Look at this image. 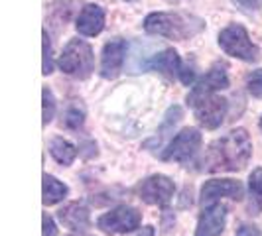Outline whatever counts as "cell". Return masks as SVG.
Masks as SVG:
<instances>
[{
  "instance_id": "11",
  "label": "cell",
  "mask_w": 262,
  "mask_h": 236,
  "mask_svg": "<svg viewBox=\"0 0 262 236\" xmlns=\"http://www.w3.org/2000/svg\"><path fill=\"white\" fill-rule=\"evenodd\" d=\"M233 199L241 201L245 197V187L235 179H209L201 187V205H209L217 199Z\"/></svg>"
},
{
  "instance_id": "9",
  "label": "cell",
  "mask_w": 262,
  "mask_h": 236,
  "mask_svg": "<svg viewBox=\"0 0 262 236\" xmlns=\"http://www.w3.org/2000/svg\"><path fill=\"white\" fill-rule=\"evenodd\" d=\"M191 108H193L197 122L201 126H205L207 130H215V128H219L225 122L227 110H229V103L225 101L223 97L213 95V97H207V99L195 103Z\"/></svg>"
},
{
  "instance_id": "16",
  "label": "cell",
  "mask_w": 262,
  "mask_h": 236,
  "mask_svg": "<svg viewBox=\"0 0 262 236\" xmlns=\"http://www.w3.org/2000/svg\"><path fill=\"white\" fill-rule=\"evenodd\" d=\"M69 193V189H67L66 183H61L57 177H53V175H43V205L46 207H52L55 203H59V201H63Z\"/></svg>"
},
{
  "instance_id": "19",
  "label": "cell",
  "mask_w": 262,
  "mask_h": 236,
  "mask_svg": "<svg viewBox=\"0 0 262 236\" xmlns=\"http://www.w3.org/2000/svg\"><path fill=\"white\" fill-rule=\"evenodd\" d=\"M73 12V2L71 0H55L48 8V18L53 26H66L69 16Z\"/></svg>"
},
{
  "instance_id": "2",
  "label": "cell",
  "mask_w": 262,
  "mask_h": 236,
  "mask_svg": "<svg viewBox=\"0 0 262 236\" xmlns=\"http://www.w3.org/2000/svg\"><path fill=\"white\" fill-rule=\"evenodd\" d=\"M142 26L152 36L185 41L205 30V20L189 12H152L146 16Z\"/></svg>"
},
{
  "instance_id": "25",
  "label": "cell",
  "mask_w": 262,
  "mask_h": 236,
  "mask_svg": "<svg viewBox=\"0 0 262 236\" xmlns=\"http://www.w3.org/2000/svg\"><path fill=\"white\" fill-rule=\"evenodd\" d=\"M233 2H235L238 8H243V10H249V12L262 8V0H233Z\"/></svg>"
},
{
  "instance_id": "18",
  "label": "cell",
  "mask_w": 262,
  "mask_h": 236,
  "mask_svg": "<svg viewBox=\"0 0 262 236\" xmlns=\"http://www.w3.org/2000/svg\"><path fill=\"white\" fill-rule=\"evenodd\" d=\"M249 210L250 215L262 213V168L252 170L249 177Z\"/></svg>"
},
{
  "instance_id": "6",
  "label": "cell",
  "mask_w": 262,
  "mask_h": 236,
  "mask_svg": "<svg viewBox=\"0 0 262 236\" xmlns=\"http://www.w3.org/2000/svg\"><path fill=\"white\" fill-rule=\"evenodd\" d=\"M227 87H229L227 69H225V65L217 63V65L211 67L209 71H207V73H205V75L191 87V91L187 92L185 101H187V105L189 106H193L195 103L203 101V99H207V97L217 95V92L227 89Z\"/></svg>"
},
{
  "instance_id": "7",
  "label": "cell",
  "mask_w": 262,
  "mask_h": 236,
  "mask_svg": "<svg viewBox=\"0 0 262 236\" xmlns=\"http://www.w3.org/2000/svg\"><path fill=\"white\" fill-rule=\"evenodd\" d=\"M201 146V132L197 128H184L162 152L164 161H187L197 154Z\"/></svg>"
},
{
  "instance_id": "1",
  "label": "cell",
  "mask_w": 262,
  "mask_h": 236,
  "mask_svg": "<svg viewBox=\"0 0 262 236\" xmlns=\"http://www.w3.org/2000/svg\"><path fill=\"white\" fill-rule=\"evenodd\" d=\"M252 156V142L245 128H235L223 138L211 142L201 166L205 171H241Z\"/></svg>"
},
{
  "instance_id": "27",
  "label": "cell",
  "mask_w": 262,
  "mask_h": 236,
  "mask_svg": "<svg viewBox=\"0 0 262 236\" xmlns=\"http://www.w3.org/2000/svg\"><path fill=\"white\" fill-rule=\"evenodd\" d=\"M193 79H195L193 67H184V65H182V71H180V81H182L184 85H193Z\"/></svg>"
},
{
  "instance_id": "26",
  "label": "cell",
  "mask_w": 262,
  "mask_h": 236,
  "mask_svg": "<svg viewBox=\"0 0 262 236\" xmlns=\"http://www.w3.org/2000/svg\"><path fill=\"white\" fill-rule=\"evenodd\" d=\"M57 234V228H55V223L53 219L46 213L43 215V236H55Z\"/></svg>"
},
{
  "instance_id": "15",
  "label": "cell",
  "mask_w": 262,
  "mask_h": 236,
  "mask_svg": "<svg viewBox=\"0 0 262 236\" xmlns=\"http://www.w3.org/2000/svg\"><path fill=\"white\" fill-rule=\"evenodd\" d=\"M148 69H154V71H160L162 75H166L168 79L180 77V71H182V59L176 50H162L160 53H156L148 63H146Z\"/></svg>"
},
{
  "instance_id": "17",
  "label": "cell",
  "mask_w": 262,
  "mask_h": 236,
  "mask_svg": "<svg viewBox=\"0 0 262 236\" xmlns=\"http://www.w3.org/2000/svg\"><path fill=\"white\" fill-rule=\"evenodd\" d=\"M50 154L61 166H71L77 157V148L66 138H53L50 142Z\"/></svg>"
},
{
  "instance_id": "3",
  "label": "cell",
  "mask_w": 262,
  "mask_h": 236,
  "mask_svg": "<svg viewBox=\"0 0 262 236\" xmlns=\"http://www.w3.org/2000/svg\"><path fill=\"white\" fill-rule=\"evenodd\" d=\"M219 48L227 55L243 59L247 63H254L260 59V50L250 41L247 28L241 24H229L219 32Z\"/></svg>"
},
{
  "instance_id": "4",
  "label": "cell",
  "mask_w": 262,
  "mask_h": 236,
  "mask_svg": "<svg viewBox=\"0 0 262 236\" xmlns=\"http://www.w3.org/2000/svg\"><path fill=\"white\" fill-rule=\"evenodd\" d=\"M95 67L91 45L83 39H69L59 55V69L75 79H87Z\"/></svg>"
},
{
  "instance_id": "12",
  "label": "cell",
  "mask_w": 262,
  "mask_h": 236,
  "mask_svg": "<svg viewBox=\"0 0 262 236\" xmlns=\"http://www.w3.org/2000/svg\"><path fill=\"white\" fill-rule=\"evenodd\" d=\"M227 224V209L221 203L205 207L197 219L195 236H221Z\"/></svg>"
},
{
  "instance_id": "30",
  "label": "cell",
  "mask_w": 262,
  "mask_h": 236,
  "mask_svg": "<svg viewBox=\"0 0 262 236\" xmlns=\"http://www.w3.org/2000/svg\"><path fill=\"white\" fill-rule=\"evenodd\" d=\"M258 126H260V132H262V114H260V120H258Z\"/></svg>"
},
{
  "instance_id": "29",
  "label": "cell",
  "mask_w": 262,
  "mask_h": 236,
  "mask_svg": "<svg viewBox=\"0 0 262 236\" xmlns=\"http://www.w3.org/2000/svg\"><path fill=\"white\" fill-rule=\"evenodd\" d=\"M138 236H154V228L152 226H144V232H140Z\"/></svg>"
},
{
  "instance_id": "20",
  "label": "cell",
  "mask_w": 262,
  "mask_h": 236,
  "mask_svg": "<svg viewBox=\"0 0 262 236\" xmlns=\"http://www.w3.org/2000/svg\"><path fill=\"white\" fill-rule=\"evenodd\" d=\"M83 122H85V110H83V106L79 105L69 106L66 110V114H63V120H61V124L69 130H79L83 126Z\"/></svg>"
},
{
  "instance_id": "10",
  "label": "cell",
  "mask_w": 262,
  "mask_h": 236,
  "mask_svg": "<svg viewBox=\"0 0 262 236\" xmlns=\"http://www.w3.org/2000/svg\"><path fill=\"white\" fill-rule=\"evenodd\" d=\"M126 57V41L120 38H115L106 41L101 53V77L103 79H117L124 65Z\"/></svg>"
},
{
  "instance_id": "24",
  "label": "cell",
  "mask_w": 262,
  "mask_h": 236,
  "mask_svg": "<svg viewBox=\"0 0 262 236\" xmlns=\"http://www.w3.org/2000/svg\"><path fill=\"white\" fill-rule=\"evenodd\" d=\"M247 89L252 97L262 99V69H256L247 75Z\"/></svg>"
},
{
  "instance_id": "23",
  "label": "cell",
  "mask_w": 262,
  "mask_h": 236,
  "mask_svg": "<svg viewBox=\"0 0 262 236\" xmlns=\"http://www.w3.org/2000/svg\"><path fill=\"white\" fill-rule=\"evenodd\" d=\"M41 73L43 75H52L53 73V50L50 36H48V30H43V63H41Z\"/></svg>"
},
{
  "instance_id": "8",
  "label": "cell",
  "mask_w": 262,
  "mask_h": 236,
  "mask_svg": "<svg viewBox=\"0 0 262 236\" xmlns=\"http://www.w3.org/2000/svg\"><path fill=\"white\" fill-rule=\"evenodd\" d=\"M176 193V185L168 175H150L146 177L142 183L138 185V197L148 203V205H156V207H166L171 201V197Z\"/></svg>"
},
{
  "instance_id": "21",
  "label": "cell",
  "mask_w": 262,
  "mask_h": 236,
  "mask_svg": "<svg viewBox=\"0 0 262 236\" xmlns=\"http://www.w3.org/2000/svg\"><path fill=\"white\" fill-rule=\"evenodd\" d=\"M41 97H43V126H48L55 116V97L50 87H43Z\"/></svg>"
},
{
  "instance_id": "13",
  "label": "cell",
  "mask_w": 262,
  "mask_h": 236,
  "mask_svg": "<svg viewBox=\"0 0 262 236\" xmlns=\"http://www.w3.org/2000/svg\"><path fill=\"white\" fill-rule=\"evenodd\" d=\"M75 28L81 36H99L105 28V8L99 6V4H87L81 8V12L77 16V22Z\"/></svg>"
},
{
  "instance_id": "5",
  "label": "cell",
  "mask_w": 262,
  "mask_h": 236,
  "mask_svg": "<svg viewBox=\"0 0 262 236\" xmlns=\"http://www.w3.org/2000/svg\"><path fill=\"white\" fill-rule=\"evenodd\" d=\"M142 213L128 205H120L117 209H111L103 217H99L97 226L106 234H126L140 228Z\"/></svg>"
},
{
  "instance_id": "28",
  "label": "cell",
  "mask_w": 262,
  "mask_h": 236,
  "mask_svg": "<svg viewBox=\"0 0 262 236\" xmlns=\"http://www.w3.org/2000/svg\"><path fill=\"white\" fill-rule=\"evenodd\" d=\"M235 236H260V230H258V226H254V224H243V226L236 230Z\"/></svg>"
},
{
  "instance_id": "22",
  "label": "cell",
  "mask_w": 262,
  "mask_h": 236,
  "mask_svg": "<svg viewBox=\"0 0 262 236\" xmlns=\"http://www.w3.org/2000/svg\"><path fill=\"white\" fill-rule=\"evenodd\" d=\"M182 120V108L176 105L171 106L170 110L166 112V116H164V122H162V126H160V130H158V134H160V138H164L166 136V132L170 130V128H173L178 122Z\"/></svg>"
},
{
  "instance_id": "31",
  "label": "cell",
  "mask_w": 262,
  "mask_h": 236,
  "mask_svg": "<svg viewBox=\"0 0 262 236\" xmlns=\"http://www.w3.org/2000/svg\"><path fill=\"white\" fill-rule=\"evenodd\" d=\"M126 2H134V0H126Z\"/></svg>"
},
{
  "instance_id": "14",
  "label": "cell",
  "mask_w": 262,
  "mask_h": 236,
  "mask_svg": "<svg viewBox=\"0 0 262 236\" xmlns=\"http://www.w3.org/2000/svg\"><path fill=\"white\" fill-rule=\"evenodd\" d=\"M57 217L61 224L73 232H87L91 228V213L85 203H79V201L69 203L57 213Z\"/></svg>"
}]
</instances>
